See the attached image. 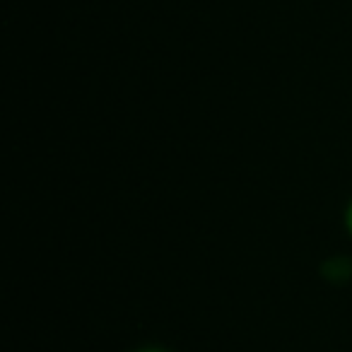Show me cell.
<instances>
[{
	"label": "cell",
	"instance_id": "1",
	"mask_svg": "<svg viewBox=\"0 0 352 352\" xmlns=\"http://www.w3.org/2000/svg\"><path fill=\"white\" fill-rule=\"evenodd\" d=\"M321 275L328 283H347L352 278V258L345 256H333L321 265Z\"/></svg>",
	"mask_w": 352,
	"mask_h": 352
},
{
	"label": "cell",
	"instance_id": "3",
	"mask_svg": "<svg viewBox=\"0 0 352 352\" xmlns=\"http://www.w3.org/2000/svg\"><path fill=\"white\" fill-rule=\"evenodd\" d=\"M135 352H166L162 347H142V350H135Z\"/></svg>",
	"mask_w": 352,
	"mask_h": 352
},
{
	"label": "cell",
	"instance_id": "2",
	"mask_svg": "<svg viewBox=\"0 0 352 352\" xmlns=\"http://www.w3.org/2000/svg\"><path fill=\"white\" fill-rule=\"evenodd\" d=\"M345 227H347V232H350V236H352V201H350V206H347V210H345Z\"/></svg>",
	"mask_w": 352,
	"mask_h": 352
}]
</instances>
